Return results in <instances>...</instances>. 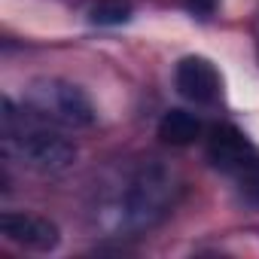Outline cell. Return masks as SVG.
Segmentation results:
<instances>
[{
	"label": "cell",
	"mask_w": 259,
	"mask_h": 259,
	"mask_svg": "<svg viewBox=\"0 0 259 259\" xmlns=\"http://www.w3.org/2000/svg\"><path fill=\"white\" fill-rule=\"evenodd\" d=\"M180 180L162 162H135L113 171L89 204L92 226L107 235H141L156 229L177 204Z\"/></svg>",
	"instance_id": "cell-1"
},
{
	"label": "cell",
	"mask_w": 259,
	"mask_h": 259,
	"mask_svg": "<svg viewBox=\"0 0 259 259\" xmlns=\"http://www.w3.org/2000/svg\"><path fill=\"white\" fill-rule=\"evenodd\" d=\"M4 153L37 174H61L76 162V144L58 132V125L37 119L25 107L16 110L10 98H4Z\"/></svg>",
	"instance_id": "cell-2"
},
{
	"label": "cell",
	"mask_w": 259,
	"mask_h": 259,
	"mask_svg": "<svg viewBox=\"0 0 259 259\" xmlns=\"http://www.w3.org/2000/svg\"><path fill=\"white\" fill-rule=\"evenodd\" d=\"M28 113H34L43 122H52L58 128H89L95 122V104L92 98L67 79L58 76H43L34 79L25 92V104Z\"/></svg>",
	"instance_id": "cell-3"
},
{
	"label": "cell",
	"mask_w": 259,
	"mask_h": 259,
	"mask_svg": "<svg viewBox=\"0 0 259 259\" xmlns=\"http://www.w3.org/2000/svg\"><path fill=\"white\" fill-rule=\"evenodd\" d=\"M174 89L192 104H217L223 98V73L204 55H183L174 67Z\"/></svg>",
	"instance_id": "cell-4"
},
{
	"label": "cell",
	"mask_w": 259,
	"mask_h": 259,
	"mask_svg": "<svg viewBox=\"0 0 259 259\" xmlns=\"http://www.w3.org/2000/svg\"><path fill=\"white\" fill-rule=\"evenodd\" d=\"M0 235L10 244L34 250V253H49L61 241V232L52 220L37 217V213H25V210H4V217H0Z\"/></svg>",
	"instance_id": "cell-5"
},
{
	"label": "cell",
	"mask_w": 259,
	"mask_h": 259,
	"mask_svg": "<svg viewBox=\"0 0 259 259\" xmlns=\"http://www.w3.org/2000/svg\"><path fill=\"white\" fill-rule=\"evenodd\" d=\"M259 150L250 144V138L241 132V128H235V125H217V128H210V135H207V162L220 174H226V177H232Z\"/></svg>",
	"instance_id": "cell-6"
},
{
	"label": "cell",
	"mask_w": 259,
	"mask_h": 259,
	"mask_svg": "<svg viewBox=\"0 0 259 259\" xmlns=\"http://www.w3.org/2000/svg\"><path fill=\"white\" fill-rule=\"evenodd\" d=\"M201 132H204L201 119L189 110H168L159 119V138L171 147H189L201 138Z\"/></svg>",
	"instance_id": "cell-7"
},
{
	"label": "cell",
	"mask_w": 259,
	"mask_h": 259,
	"mask_svg": "<svg viewBox=\"0 0 259 259\" xmlns=\"http://www.w3.org/2000/svg\"><path fill=\"white\" fill-rule=\"evenodd\" d=\"M132 19V0H98L89 10V22L98 28H116Z\"/></svg>",
	"instance_id": "cell-8"
},
{
	"label": "cell",
	"mask_w": 259,
	"mask_h": 259,
	"mask_svg": "<svg viewBox=\"0 0 259 259\" xmlns=\"http://www.w3.org/2000/svg\"><path fill=\"white\" fill-rule=\"evenodd\" d=\"M232 183H235V189H238V195H241L244 204L259 207V153L250 156V159L232 174Z\"/></svg>",
	"instance_id": "cell-9"
},
{
	"label": "cell",
	"mask_w": 259,
	"mask_h": 259,
	"mask_svg": "<svg viewBox=\"0 0 259 259\" xmlns=\"http://www.w3.org/2000/svg\"><path fill=\"white\" fill-rule=\"evenodd\" d=\"M213 4H217V0H189V10L198 13V16H210L213 13Z\"/></svg>",
	"instance_id": "cell-10"
}]
</instances>
